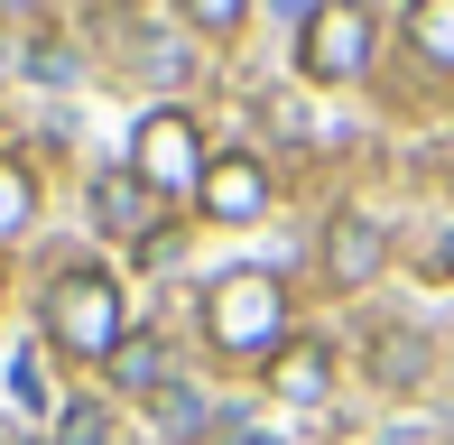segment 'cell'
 Returning a JSON list of instances; mask_svg holds the SVG:
<instances>
[{"label":"cell","mask_w":454,"mask_h":445,"mask_svg":"<svg viewBox=\"0 0 454 445\" xmlns=\"http://www.w3.org/2000/svg\"><path fill=\"white\" fill-rule=\"evenodd\" d=\"M287 10H297V0H287Z\"/></svg>","instance_id":"cell-18"},{"label":"cell","mask_w":454,"mask_h":445,"mask_svg":"<svg viewBox=\"0 0 454 445\" xmlns=\"http://www.w3.org/2000/svg\"><path fill=\"white\" fill-rule=\"evenodd\" d=\"M176 19H185L195 37H232L241 19H251V0H176Z\"/></svg>","instance_id":"cell-14"},{"label":"cell","mask_w":454,"mask_h":445,"mask_svg":"<svg viewBox=\"0 0 454 445\" xmlns=\"http://www.w3.org/2000/svg\"><path fill=\"white\" fill-rule=\"evenodd\" d=\"M371 37H380V28H371V0H316V10L297 19V74L325 84V93L362 84V74H371Z\"/></svg>","instance_id":"cell-4"},{"label":"cell","mask_w":454,"mask_h":445,"mask_svg":"<svg viewBox=\"0 0 454 445\" xmlns=\"http://www.w3.org/2000/svg\"><path fill=\"white\" fill-rule=\"evenodd\" d=\"M436 278H454V232H436V260H427Z\"/></svg>","instance_id":"cell-16"},{"label":"cell","mask_w":454,"mask_h":445,"mask_svg":"<svg viewBox=\"0 0 454 445\" xmlns=\"http://www.w3.org/2000/svg\"><path fill=\"white\" fill-rule=\"evenodd\" d=\"M102 371H112L121 399H158V390H176V362H168V343H158V334H130L112 362H102Z\"/></svg>","instance_id":"cell-10"},{"label":"cell","mask_w":454,"mask_h":445,"mask_svg":"<svg viewBox=\"0 0 454 445\" xmlns=\"http://www.w3.org/2000/svg\"><path fill=\"white\" fill-rule=\"evenodd\" d=\"M223 445H278V436H260V427H223Z\"/></svg>","instance_id":"cell-17"},{"label":"cell","mask_w":454,"mask_h":445,"mask_svg":"<svg viewBox=\"0 0 454 445\" xmlns=\"http://www.w3.org/2000/svg\"><path fill=\"white\" fill-rule=\"evenodd\" d=\"M37 325H47L56 353H74V362H112L121 343H130V316H121V288L102 269H66L47 288V307H37Z\"/></svg>","instance_id":"cell-2"},{"label":"cell","mask_w":454,"mask_h":445,"mask_svg":"<svg viewBox=\"0 0 454 445\" xmlns=\"http://www.w3.org/2000/svg\"><path fill=\"white\" fill-rule=\"evenodd\" d=\"M56 445H130V436H121L102 409H84V399H74V409L56 418Z\"/></svg>","instance_id":"cell-15"},{"label":"cell","mask_w":454,"mask_h":445,"mask_svg":"<svg viewBox=\"0 0 454 445\" xmlns=\"http://www.w3.org/2000/svg\"><path fill=\"white\" fill-rule=\"evenodd\" d=\"M316 260H325V278H334V288H371V278H380V260H389V232H380L362 205H343V214H325Z\"/></svg>","instance_id":"cell-5"},{"label":"cell","mask_w":454,"mask_h":445,"mask_svg":"<svg viewBox=\"0 0 454 445\" xmlns=\"http://www.w3.org/2000/svg\"><path fill=\"white\" fill-rule=\"evenodd\" d=\"M204 168H214V158H204V130H195L176 103H149V112L130 121V176L158 195V205L204 195Z\"/></svg>","instance_id":"cell-3"},{"label":"cell","mask_w":454,"mask_h":445,"mask_svg":"<svg viewBox=\"0 0 454 445\" xmlns=\"http://www.w3.org/2000/svg\"><path fill=\"white\" fill-rule=\"evenodd\" d=\"M408 47H418V66L454 74V0H408Z\"/></svg>","instance_id":"cell-11"},{"label":"cell","mask_w":454,"mask_h":445,"mask_svg":"<svg viewBox=\"0 0 454 445\" xmlns=\"http://www.w3.org/2000/svg\"><path fill=\"white\" fill-rule=\"evenodd\" d=\"M195 205H204V222H232V232H241V222L270 214V168H260V158H214Z\"/></svg>","instance_id":"cell-6"},{"label":"cell","mask_w":454,"mask_h":445,"mask_svg":"<svg viewBox=\"0 0 454 445\" xmlns=\"http://www.w3.org/2000/svg\"><path fill=\"white\" fill-rule=\"evenodd\" d=\"M204 343L214 362H270L287 353V278L278 269H223L204 288Z\"/></svg>","instance_id":"cell-1"},{"label":"cell","mask_w":454,"mask_h":445,"mask_svg":"<svg viewBox=\"0 0 454 445\" xmlns=\"http://www.w3.org/2000/svg\"><path fill=\"white\" fill-rule=\"evenodd\" d=\"M362 371L380 380V390H418V380L436 371V343H427L418 325H380V334L362 343Z\"/></svg>","instance_id":"cell-7"},{"label":"cell","mask_w":454,"mask_h":445,"mask_svg":"<svg viewBox=\"0 0 454 445\" xmlns=\"http://www.w3.org/2000/svg\"><path fill=\"white\" fill-rule=\"evenodd\" d=\"M149 409H158V445H195L204 427H214V409H204V399L185 390V380H176V390H158Z\"/></svg>","instance_id":"cell-12"},{"label":"cell","mask_w":454,"mask_h":445,"mask_svg":"<svg viewBox=\"0 0 454 445\" xmlns=\"http://www.w3.org/2000/svg\"><path fill=\"white\" fill-rule=\"evenodd\" d=\"M325 390H334V353H325L316 334H297L270 362V399H287V409H325Z\"/></svg>","instance_id":"cell-8"},{"label":"cell","mask_w":454,"mask_h":445,"mask_svg":"<svg viewBox=\"0 0 454 445\" xmlns=\"http://www.w3.org/2000/svg\"><path fill=\"white\" fill-rule=\"evenodd\" d=\"M28 222H37V176L19 158H0V241H19Z\"/></svg>","instance_id":"cell-13"},{"label":"cell","mask_w":454,"mask_h":445,"mask_svg":"<svg viewBox=\"0 0 454 445\" xmlns=\"http://www.w3.org/2000/svg\"><path fill=\"white\" fill-rule=\"evenodd\" d=\"M93 222H102V232H130V241H149V232H158V195L139 186L130 168H102V176H93Z\"/></svg>","instance_id":"cell-9"}]
</instances>
